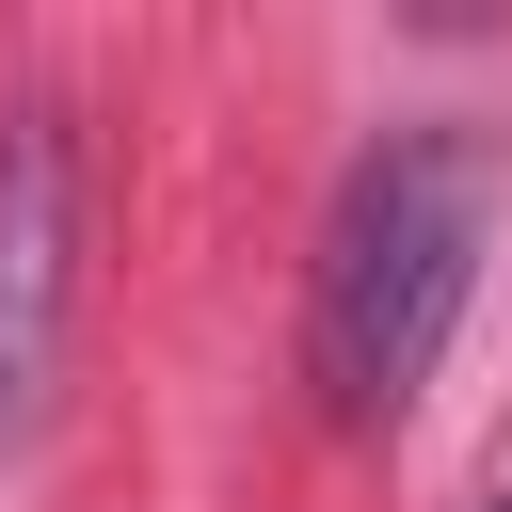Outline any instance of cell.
<instances>
[{
	"label": "cell",
	"instance_id": "1",
	"mask_svg": "<svg viewBox=\"0 0 512 512\" xmlns=\"http://www.w3.org/2000/svg\"><path fill=\"white\" fill-rule=\"evenodd\" d=\"M480 288V144L464 128H384L336 208H320V288H304V368L352 432L416 416L448 320Z\"/></svg>",
	"mask_w": 512,
	"mask_h": 512
},
{
	"label": "cell",
	"instance_id": "2",
	"mask_svg": "<svg viewBox=\"0 0 512 512\" xmlns=\"http://www.w3.org/2000/svg\"><path fill=\"white\" fill-rule=\"evenodd\" d=\"M64 320H80V128L64 96H16L0 112V448L48 432Z\"/></svg>",
	"mask_w": 512,
	"mask_h": 512
},
{
	"label": "cell",
	"instance_id": "3",
	"mask_svg": "<svg viewBox=\"0 0 512 512\" xmlns=\"http://www.w3.org/2000/svg\"><path fill=\"white\" fill-rule=\"evenodd\" d=\"M480 512H512V480H496V496H480Z\"/></svg>",
	"mask_w": 512,
	"mask_h": 512
}]
</instances>
